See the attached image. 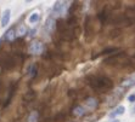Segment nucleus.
<instances>
[{"mask_svg":"<svg viewBox=\"0 0 135 122\" xmlns=\"http://www.w3.org/2000/svg\"><path fill=\"white\" fill-rule=\"evenodd\" d=\"M88 82L90 87L96 92H107L113 88V81L106 76L91 75L88 77Z\"/></svg>","mask_w":135,"mask_h":122,"instance_id":"f257e3e1","label":"nucleus"},{"mask_svg":"<svg viewBox=\"0 0 135 122\" xmlns=\"http://www.w3.org/2000/svg\"><path fill=\"white\" fill-rule=\"evenodd\" d=\"M124 93H126V88L123 87H119L117 88L116 91H113V93L111 94L110 97H108V102H107V104L110 105V107H113V105H116L118 102H119V99L124 96Z\"/></svg>","mask_w":135,"mask_h":122,"instance_id":"f03ea898","label":"nucleus"},{"mask_svg":"<svg viewBox=\"0 0 135 122\" xmlns=\"http://www.w3.org/2000/svg\"><path fill=\"white\" fill-rule=\"evenodd\" d=\"M67 7H68V3L67 1H56L54 4V7H52V13L55 17H59L61 16L62 13L66 12Z\"/></svg>","mask_w":135,"mask_h":122,"instance_id":"7ed1b4c3","label":"nucleus"},{"mask_svg":"<svg viewBox=\"0 0 135 122\" xmlns=\"http://www.w3.org/2000/svg\"><path fill=\"white\" fill-rule=\"evenodd\" d=\"M44 51V45H43V42L41 41H33V42H31V45H29L28 47V52L31 54H40L41 52Z\"/></svg>","mask_w":135,"mask_h":122,"instance_id":"20e7f679","label":"nucleus"},{"mask_svg":"<svg viewBox=\"0 0 135 122\" xmlns=\"http://www.w3.org/2000/svg\"><path fill=\"white\" fill-rule=\"evenodd\" d=\"M56 28H57V22L55 21V18H54V17H49V18L45 21L44 30L46 31L47 34H52Z\"/></svg>","mask_w":135,"mask_h":122,"instance_id":"39448f33","label":"nucleus"},{"mask_svg":"<svg viewBox=\"0 0 135 122\" xmlns=\"http://www.w3.org/2000/svg\"><path fill=\"white\" fill-rule=\"evenodd\" d=\"M124 57H126V53H124V52H117V53L112 54L111 57L106 58L104 62L106 63V64H116V63H119L120 59L124 58Z\"/></svg>","mask_w":135,"mask_h":122,"instance_id":"423d86ee","label":"nucleus"},{"mask_svg":"<svg viewBox=\"0 0 135 122\" xmlns=\"http://www.w3.org/2000/svg\"><path fill=\"white\" fill-rule=\"evenodd\" d=\"M133 86H135V73L132 74L130 76H128L127 79H124L122 81V84H120V87L123 88H130Z\"/></svg>","mask_w":135,"mask_h":122,"instance_id":"0eeeda50","label":"nucleus"},{"mask_svg":"<svg viewBox=\"0 0 135 122\" xmlns=\"http://www.w3.org/2000/svg\"><path fill=\"white\" fill-rule=\"evenodd\" d=\"M16 36H17V33H16V29L15 28H10L9 30L6 31V34L4 35L5 40L9 41V42H12V41L16 40Z\"/></svg>","mask_w":135,"mask_h":122,"instance_id":"6e6552de","label":"nucleus"},{"mask_svg":"<svg viewBox=\"0 0 135 122\" xmlns=\"http://www.w3.org/2000/svg\"><path fill=\"white\" fill-rule=\"evenodd\" d=\"M98 105H99V102H98V99H95V98L89 97L85 99V107L88 108V109L94 110L98 108Z\"/></svg>","mask_w":135,"mask_h":122,"instance_id":"1a4fd4ad","label":"nucleus"},{"mask_svg":"<svg viewBox=\"0 0 135 122\" xmlns=\"http://www.w3.org/2000/svg\"><path fill=\"white\" fill-rule=\"evenodd\" d=\"M10 18H11V11L9 9L4 11V15H3V18H1V27L5 28L10 22Z\"/></svg>","mask_w":135,"mask_h":122,"instance_id":"9d476101","label":"nucleus"},{"mask_svg":"<svg viewBox=\"0 0 135 122\" xmlns=\"http://www.w3.org/2000/svg\"><path fill=\"white\" fill-rule=\"evenodd\" d=\"M124 111H126V108L123 107V105H119V107H117L116 109H114L112 113L110 114V117H111V119H114V117H117V116L123 115V114H124Z\"/></svg>","mask_w":135,"mask_h":122,"instance_id":"9b49d317","label":"nucleus"},{"mask_svg":"<svg viewBox=\"0 0 135 122\" xmlns=\"http://www.w3.org/2000/svg\"><path fill=\"white\" fill-rule=\"evenodd\" d=\"M108 16H110V13L107 12V10L106 9H104L102 11H101L100 13H99V19H100V22L102 23V24H105V23L108 21Z\"/></svg>","mask_w":135,"mask_h":122,"instance_id":"f8f14e48","label":"nucleus"},{"mask_svg":"<svg viewBox=\"0 0 135 122\" xmlns=\"http://www.w3.org/2000/svg\"><path fill=\"white\" fill-rule=\"evenodd\" d=\"M27 31H28V29H27L26 24H20L18 27L16 28V33H17V36H25V35L27 34Z\"/></svg>","mask_w":135,"mask_h":122,"instance_id":"ddd939ff","label":"nucleus"},{"mask_svg":"<svg viewBox=\"0 0 135 122\" xmlns=\"http://www.w3.org/2000/svg\"><path fill=\"white\" fill-rule=\"evenodd\" d=\"M39 18H40V13L38 12V11H35V12H33L31 16H29L28 22L31 23V24H35V23H38Z\"/></svg>","mask_w":135,"mask_h":122,"instance_id":"4468645a","label":"nucleus"},{"mask_svg":"<svg viewBox=\"0 0 135 122\" xmlns=\"http://www.w3.org/2000/svg\"><path fill=\"white\" fill-rule=\"evenodd\" d=\"M73 114H74V116L80 117V116H83L85 114V109L82 107V105H77V107L73 108Z\"/></svg>","mask_w":135,"mask_h":122,"instance_id":"2eb2a0df","label":"nucleus"},{"mask_svg":"<svg viewBox=\"0 0 135 122\" xmlns=\"http://www.w3.org/2000/svg\"><path fill=\"white\" fill-rule=\"evenodd\" d=\"M38 117H39V114L37 111H33V113L29 114L27 122H38Z\"/></svg>","mask_w":135,"mask_h":122,"instance_id":"dca6fc26","label":"nucleus"},{"mask_svg":"<svg viewBox=\"0 0 135 122\" xmlns=\"http://www.w3.org/2000/svg\"><path fill=\"white\" fill-rule=\"evenodd\" d=\"M34 98H35V92L34 91L26 92V94H25V100L26 102H31V100H33Z\"/></svg>","mask_w":135,"mask_h":122,"instance_id":"f3484780","label":"nucleus"},{"mask_svg":"<svg viewBox=\"0 0 135 122\" xmlns=\"http://www.w3.org/2000/svg\"><path fill=\"white\" fill-rule=\"evenodd\" d=\"M120 34H122V30H120L119 28H117V29H113V30L111 31L110 36H111L112 39H114V38H117V36H119Z\"/></svg>","mask_w":135,"mask_h":122,"instance_id":"a211bd4d","label":"nucleus"},{"mask_svg":"<svg viewBox=\"0 0 135 122\" xmlns=\"http://www.w3.org/2000/svg\"><path fill=\"white\" fill-rule=\"evenodd\" d=\"M118 51V48L117 47H110V48H105L102 52H101L100 54H108V53H113V52H117Z\"/></svg>","mask_w":135,"mask_h":122,"instance_id":"6ab92c4d","label":"nucleus"},{"mask_svg":"<svg viewBox=\"0 0 135 122\" xmlns=\"http://www.w3.org/2000/svg\"><path fill=\"white\" fill-rule=\"evenodd\" d=\"M37 71H38V66L35 65H32V68L29 69V75H31V77H34L35 75H37Z\"/></svg>","mask_w":135,"mask_h":122,"instance_id":"aec40b11","label":"nucleus"},{"mask_svg":"<svg viewBox=\"0 0 135 122\" xmlns=\"http://www.w3.org/2000/svg\"><path fill=\"white\" fill-rule=\"evenodd\" d=\"M62 120H65V114L63 113H59L55 117H54V121L57 122V121H62Z\"/></svg>","mask_w":135,"mask_h":122,"instance_id":"412c9836","label":"nucleus"},{"mask_svg":"<svg viewBox=\"0 0 135 122\" xmlns=\"http://www.w3.org/2000/svg\"><path fill=\"white\" fill-rule=\"evenodd\" d=\"M127 16H129V17H132V16H134L135 17V5L132 7H129L128 10H127Z\"/></svg>","mask_w":135,"mask_h":122,"instance_id":"4be33fe9","label":"nucleus"},{"mask_svg":"<svg viewBox=\"0 0 135 122\" xmlns=\"http://www.w3.org/2000/svg\"><path fill=\"white\" fill-rule=\"evenodd\" d=\"M128 100L130 102V103H134L135 102V94H130V96L128 97Z\"/></svg>","mask_w":135,"mask_h":122,"instance_id":"5701e85b","label":"nucleus"},{"mask_svg":"<svg viewBox=\"0 0 135 122\" xmlns=\"http://www.w3.org/2000/svg\"><path fill=\"white\" fill-rule=\"evenodd\" d=\"M35 34H37V29H32V30H31V34H29V38H33Z\"/></svg>","mask_w":135,"mask_h":122,"instance_id":"b1692460","label":"nucleus"},{"mask_svg":"<svg viewBox=\"0 0 135 122\" xmlns=\"http://www.w3.org/2000/svg\"><path fill=\"white\" fill-rule=\"evenodd\" d=\"M43 122H55L54 120H51V119H44V121Z\"/></svg>","mask_w":135,"mask_h":122,"instance_id":"393cba45","label":"nucleus"},{"mask_svg":"<svg viewBox=\"0 0 135 122\" xmlns=\"http://www.w3.org/2000/svg\"><path fill=\"white\" fill-rule=\"evenodd\" d=\"M132 113H133V114H135V107H134V108H133V110H132Z\"/></svg>","mask_w":135,"mask_h":122,"instance_id":"a878e982","label":"nucleus"},{"mask_svg":"<svg viewBox=\"0 0 135 122\" xmlns=\"http://www.w3.org/2000/svg\"><path fill=\"white\" fill-rule=\"evenodd\" d=\"M112 122H119V120H113Z\"/></svg>","mask_w":135,"mask_h":122,"instance_id":"bb28decb","label":"nucleus"}]
</instances>
